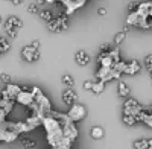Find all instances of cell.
<instances>
[{"instance_id": "44dd1931", "label": "cell", "mask_w": 152, "mask_h": 149, "mask_svg": "<svg viewBox=\"0 0 152 149\" xmlns=\"http://www.w3.org/2000/svg\"><path fill=\"white\" fill-rule=\"evenodd\" d=\"M125 37H126V34H125L123 31H122V32H119V34H116V37H114V43H116V44L119 46V44L125 40Z\"/></svg>"}, {"instance_id": "4dcf8cb0", "label": "cell", "mask_w": 152, "mask_h": 149, "mask_svg": "<svg viewBox=\"0 0 152 149\" xmlns=\"http://www.w3.org/2000/svg\"><path fill=\"white\" fill-rule=\"evenodd\" d=\"M44 3H46V0H37V5L38 6H43Z\"/></svg>"}, {"instance_id": "d4e9b609", "label": "cell", "mask_w": 152, "mask_h": 149, "mask_svg": "<svg viewBox=\"0 0 152 149\" xmlns=\"http://www.w3.org/2000/svg\"><path fill=\"white\" fill-rule=\"evenodd\" d=\"M6 113H5V111H3V108H0V126H2L3 125V123H5V120H6Z\"/></svg>"}, {"instance_id": "ac0fdd59", "label": "cell", "mask_w": 152, "mask_h": 149, "mask_svg": "<svg viewBox=\"0 0 152 149\" xmlns=\"http://www.w3.org/2000/svg\"><path fill=\"white\" fill-rule=\"evenodd\" d=\"M5 31H6L9 38H15V37H17V29L12 28L11 24H8V23H5Z\"/></svg>"}, {"instance_id": "1f68e13d", "label": "cell", "mask_w": 152, "mask_h": 149, "mask_svg": "<svg viewBox=\"0 0 152 149\" xmlns=\"http://www.w3.org/2000/svg\"><path fill=\"white\" fill-rule=\"evenodd\" d=\"M148 149H152V139H148Z\"/></svg>"}, {"instance_id": "836d02e7", "label": "cell", "mask_w": 152, "mask_h": 149, "mask_svg": "<svg viewBox=\"0 0 152 149\" xmlns=\"http://www.w3.org/2000/svg\"><path fill=\"white\" fill-rule=\"evenodd\" d=\"M3 101V96H2V93H0V102H2Z\"/></svg>"}, {"instance_id": "484cf974", "label": "cell", "mask_w": 152, "mask_h": 149, "mask_svg": "<svg viewBox=\"0 0 152 149\" xmlns=\"http://www.w3.org/2000/svg\"><path fill=\"white\" fill-rule=\"evenodd\" d=\"M138 5H140V3H137V2H131V3L128 5V11H129V12H134V11H137Z\"/></svg>"}, {"instance_id": "277c9868", "label": "cell", "mask_w": 152, "mask_h": 149, "mask_svg": "<svg viewBox=\"0 0 152 149\" xmlns=\"http://www.w3.org/2000/svg\"><path fill=\"white\" fill-rule=\"evenodd\" d=\"M21 56L24 58V61H28V63H34V61L40 59V52H38V49H34L32 46H26L21 50Z\"/></svg>"}, {"instance_id": "d6a6232c", "label": "cell", "mask_w": 152, "mask_h": 149, "mask_svg": "<svg viewBox=\"0 0 152 149\" xmlns=\"http://www.w3.org/2000/svg\"><path fill=\"white\" fill-rule=\"evenodd\" d=\"M55 2H62V0H46V3H55Z\"/></svg>"}, {"instance_id": "30bf717a", "label": "cell", "mask_w": 152, "mask_h": 149, "mask_svg": "<svg viewBox=\"0 0 152 149\" xmlns=\"http://www.w3.org/2000/svg\"><path fill=\"white\" fill-rule=\"evenodd\" d=\"M117 91H119V96H122V97H128V96L131 94L129 87L126 85L123 81H119V84H117Z\"/></svg>"}, {"instance_id": "9a60e30c", "label": "cell", "mask_w": 152, "mask_h": 149, "mask_svg": "<svg viewBox=\"0 0 152 149\" xmlns=\"http://www.w3.org/2000/svg\"><path fill=\"white\" fill-rule=\"evenodd\" d=\"M123 123H125V125L132 126V125H135V123H137V117L135 116H131V114H123Z\"/></svg>"}, {"instance_id": "d6986e66", "label": "cell", "mask_w": 152, "mask_h": 149, "mask_svg": "<svg viewBox=\"0 0 152 149\" xmlns=\"http://www.w3.org/2000/svg\"><path fill=\"white\" fill-rule=\"evenodd\" d=\"M61 81H62V84H66L67 87H73L75 85V79L70 76V74H64V76L61 78Z\"/></svg>"}, {"instance_id": "52a82bcc", "label": "cell", "mask_w": 152, "mask_h": 149, "mask_svg": "<svg viewBox=\"0 0 152 149\" xmlns=\"http://www.w3.org/2000/svg\"><path fill=\"white\" fill-rule=\"evenodd\" d=\"M138 72H140V63L137 59H132L129 63H126L125 70H123V73H126V74H137Z\"/></svg>"}, {"instance_id": "5b68a950", "label": "cell", "mask_w": 152, "mask_h": 149, "mask_svg": "<svg viewBox=\"0 0 152 149\" xmlns=\"http://www.w3.org/2000/svg\"><path fill=\"white\" fill-rule=\"evenodd\" d=\"M32 90V88H31ZM15 101L18 102V104H21V105H24V107H31L34 102H35V99H34V94H32V91H20L18 93V96L15 97Z\"/></svg>"}, {"instance_id": "8992f818", "label": "cell", "mask_w": 152, "mask_h": 149, "mask_svg": "<svg viewBox=\"0 0 152 149\" xmlns=\"http://www.w3.org/2000/svg\"><path fill=\"white\" fill-rule=\"evenodd\" d=\"M76 101H78V94H76L72 88H67V90L62 91V102L66 105L72 107L73 104H76Z\"/></svg>"}, {"instance_id": "8fae6325", "label": "cell", "mask_w": 152, "mask_h": 149, "mask_svg": "<svg viewBox=\"0 0 152 149\" xmlns=\"http://www.w3.org/2000/svg\"><path fill=\"white\" fill-rule=\"evenodd\" d=\"M104 128L102 126H93L91 131H90V135H91V139L94 140H99V139H102L104 137Z\"/></svg>"}, {"instance_id": "4fadbf2b", "label": "cell", "mask_w": 152, "mask_h": 149, "mask_svg": "<svg viewBox=\"0 0 152 149\" xmlns=\"http://www.w3.org/2000/svg\"><path fill=\"white\" fill-rule=\"evenodd\" d=\"M6 23L11 24V26H12V28H15V29H18V28L23 26V21H21L18 17H15V15H11V17L6 20Z\"/></svg>"}, {"instance_id": "cb8c5ba5", "label": "cell", "mask_w": 152, "mask_h": 149, "mask_svg": "<svg viewBox=\"0 0 152 149\" xmlns=\"http://www.w3.org/2000/svg\"><path fill=\"white\" fill-rule=\"evenodd\" d=\"M0 81L5 82V84H11V76L8 73H2V74H0Z\"/></svg>"}, {"instance_id": "d590c367", "label": "cell", "mask_w": 152, "mask_h": 149, "mask_svg": "<svg viewBox=\"0 0 152 149\" xmlns=\"http://www.w3.org/2000/svg\"><path fill=\"white\" fill-rule=\"evenodd\" d=\"M0 82H2V81H0Z\"/></svg>"}, {"instance_id": "7c38bea8", "label": "cell", "mask_w": 152, "mask_h": 149, "mask_svg": "<svg viewBox=\"0 0 152 149\" xmlns=\"http://www.w3.org/2000/svg\"><path fill=\"white\" fill-rule=\"evenodd\" d=\"M105 90V82L104 81H94L93 82V87H91V91L94 93V94H100V93H102Z\"/></svg>"}, {"instance_id": "6da1fadb", "label": "cell", "mask_w": 152, "mask_h": 149, "mask_svg": "<svg viewBox=\"0 0 152 149\" xmlns=\"http://www.w3.org/2000/svg\"><path fill=\"white\" fill-rule=\"evenodd\" d=\"M69 26V21H67V14H61L56 18H52L50 21H47V29L50 32H61V31H66Z\"/></svg>"}, {"instance_id": "e0dca14e", "label": "cell", "mask_w": 152, "mask_h": 149, "mask_svg": "<svg viewBox=\"0 0 152 149\" xmlns=\"http://www.w3.org/2000/svg\"><path fill=\"white\" fill-rule=\"evenodd\" d=\"M38 15H40V17H41L44 21H50V20L53 18L52 12H50L49 9H43V11H40V12H38Z\"/></svg>"}, {"instance_id": "ffe728a7", "label": "cell", "mask_w": 152, "mask_h": 149, "mask_svg": "<svg viewBox=\"0 0 152 149\" xmlns=\"http://www.w3.org/2000/svg\"><path fill=\"white\" fill-rule=\"evenodd\" d=\"M9 43H8V40H5V38H0V53H3V52H8L9 50Z\"/></svg>"}, {"instance_id": "f1b7e54d", "label": "cell", "mask_w": 152, "mask_h": 149, "mask_svg": "<svg viewBox=\"0 0 152 149\" xmlns=\"http://www.w3.org/2000/svg\"><path fill=\"white\" fill-rule=\"evenodd\" d=\"M97 14H99V15H105V14H107V8H104V6L99 8V9H97Z\"/></svg>"}, {"instance_id": "603a6c76", "label": "cell", "mask_w": 152, "mask_h": 149, "mask_svg": "<svg viewBox=\"0 0 152 149\" xmlns=\"http://www.w3.org/2000/svg\"><path fill=\"white\" fill-rule=\"evenodd\" d=\"M145 64H146V69H148L149 72H152V55H148V56L145 58Z\"/></svg>"}, {"instance_id": "f546056e", "label": "cell", "mask_w": 152, "mask_h": 149, "mask_svg": "<svg viewBox=\"0 0 152 149\" xmlns=\"http://www.w3.org/2000/svg\"><path fill=\"white\" fill-rule=\"evenodd\" d=\"M31 46H32L34 49H38V47H40V41L35 40V41H32V43H31Z\"/></svg>"}, {"instance_id": "7402d4cb", "label": "cell", "mask_w": 152, "mask_h": 149, "mask_svg": "<svg viewBox=\"0 0 152 149\" xmlns=\"http://www.w3.org/2000/svg\"><path fill=\"white\" fill-rule=\"evenodd\" d=\"M28 12L29 14H38V12H40V6H38L37 3H31L28 6Z\"/></svg>"}, {"instance_id": "83f0119b", "label": "cell", "mask_w": 152, "mask_h": 149, "mask_svg": "<svg viewBox=\"0 0 152 149\" xmlns=\"http://www.w3.org/2000/svg\"><path fill=\"white\" fill-rule=\"evenodd\" d=\"M93 87V81H85L84 82V90H91Z\"/></svg>"}, {"instance_id": "5bb4252c", "label": "cell", "mask_w": 152, "mask_h": 149, "mask_svg": "<svg viewBox=\"0 0 152 149\" xmlns=\"http://www.w3.org/2000/svg\"><path fill=\"white\" fill-rule=\"evenodd\" d=\"M20 143H21V146L23 148H26V149H31V148H35V142L32 140V139H28V137H23V139H20Z\"/></svg>"}, {"instance_id": "9c48e42d", "label": "cell", "mask_w": 152, "mask_h": 149, "mask_svg": "<svg viewBox=\"0 0 152 149\" xmlns=\"http://www.w3.org/2000/svg\"><path fill=\"white\" fill-rule=\"evenodd\" d=\"M6 93H8V96L11 97V99H14L15 101V97L18 96V93L21 91V87H18V85H15V84H6Z\"/></svg>"}, {"instance_id": "ba28073f", "label": "cell", "mask_w": 152, "mask_h": 149, "mask_svg": "<svg viewBox=\"0 0 152 149\" xmlns=\"http://www.w3.org/2000/svg\"><path fill=\"white\" fill-rule=\"evenodd\" d=\"M75 61H76V64L84 67V66H87L88 63H90V55H88L87 52H84V50H79L75 55Z\"/></svg>"}, {"instance_id": "4316f807", "label": "cell", "mask_w": 152, "mask_h": 149, "mask_svg": "<svg viewBox=\"0 0 152 149\" xmlns=\"http://www.w3.org/2000/svg\"><path fill=\"white\" fill-rule=\"evenodd\" d=\"M111 50V47H110V44H102V46H100V53H108Z\"/></svg>"}, {"instance_id": "7a4b0ae2", "label": "cell", "mask_w": 152, "mask_h": 149, "mask_svg": "<svg viewBox=\"0 0 152 149\" xmlns=\"http://www.w3.org/2000/svg\"><path fill=\"white\" fill-rule=\"evenodd\" d=\"M67 116L70 117L72 122H79V120H82V119L87 116V110H85V107L81 105V104H73V105L70 107V110H69Z\"/></svg>"}, {"instance_id": "2e32d148", "label": "cell", "mask_w": 152, "mask_h": 149, "mask_svg": "<svg viewBox=\"0 0 152 149\" xmlns=\"http://www.w3.org/2000/svg\"><path fill=\"white\" fill-rule=\"evenodd\" d=\"M135 149H148V139H138L134 142Z\"/></svg>"}, {"instance_id": "e575fe53", "label": "cell", "mask_w": 152, "mask_h": 149, "mask_svg": "<svg viewBox=\"0 0 152 149\" xmlns=\"http://www.w3.org/2000/svg\"><path fill=\"white\" fill-rule=\"evenodd\" d=\"M3 23V18H2V15H0V24H2Z\"/></svg>"}, {"instance_id": "3957f363", "label": "cell", "mask_w": 152, "mask_h": 149, "mask_svg": "<svg viewBox=\"0 0 152 149\" xmlns=\"http://www.w3.org/2000/svg\"><path fill=\"white\" fill-rule=\"evenodd\" d=\"M142 110H143V107L138 104L135 99H128L123 105V114H131V116L137 117V114L140 113Z\"/></svg>"}]
</instances>
